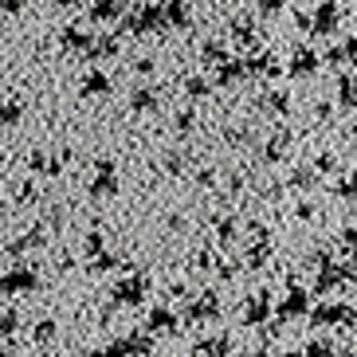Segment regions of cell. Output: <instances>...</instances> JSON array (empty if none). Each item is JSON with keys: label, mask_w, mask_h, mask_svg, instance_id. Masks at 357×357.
<instances>
[{"label": "cell", "mask_w": 357, "mask_h": 357, "mask_svg": "<svg viewBox=\"0 0 357 357\" xmlns=\"http://www.w3.org/2000/svg\"><path fill=\"white\" fill-rule=\"evenodd\" d=\"M59 4H75V0H59Z\"/></svg>", "instance_id": "cell-3"}, {"label": "cell", "mask_w": 357, "mask_h": 357, "mask_svg": "<svg viewBox=\"0 0 357 357\" xmlns=\"http://www.w3.org/2000/svg\"><path fill=\"white\" fill-rule=\"evenodd\" d=\"M20 8H24V0H0V12H8V16H16Z\"/></svg>", "instance_id": "cell-2"}, {"label": "cell", "mask_w": 357, "mask_h": 357, "mask_svg": "<svg viewBox=\"0 0 357 357\" xmlns=\"http://www.w3.org/2000/svg\"><path fill=\"white\" fill-rule=\"evenodd\" d=\"M16 118H20V106H16V102H12V106H0V126H12Z\"/></svg>", "instance_id": "cell-1"}]
</instances>
